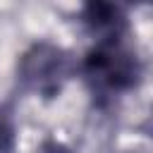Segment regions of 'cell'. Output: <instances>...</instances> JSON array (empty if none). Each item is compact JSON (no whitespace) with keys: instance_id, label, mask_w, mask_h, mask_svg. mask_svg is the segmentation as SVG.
Instances as JSON below:
<instances>
[{"instance_id":"cell-1","label":"cell","mask_w":153,"mask_h":153,"mask_svg":"<svg viewBox=\"0 0 153 153\" xmlns=\"http://www.w3.org/2000/svg\"><path fill=\"white\" fill-rule=\"evenodd\" d=\"M19 74L33 91L50 96V93L60 91L62 81L67 79L69 60L60 48L48 45V43H38L22 57Z\"/></svg>"},{"instance_id":"cell-5","label":"cell","mask_w":153,"mask_h":153,"mask_svg":"<svg viewBox=\"0 0 153 153\" xmlns=\"http://www.w3.org/2000/svg\"><path fill=\"white\" fill-rule=\"evenodd\" d=\"M41 153H69V151L62 148L60 143H45V146L41 148Z\"/></svg>"},{"instance_id":"cell-3","label":"cell","mask_w":153,"mask_h":153,"mask_svg":"<svg viewBox=\"0 0 153 153\" xmlns=\"http://www.w3.org/2000/svg\"><path fill=\"white\" fill-rule=\"evenodd\" d=\"M88 24H91L96 31L112 33V31L122 24V19H120L117 7H112V5H91V7H88Z\"/></svg>"},{"instance_id":"cell-4","label":"cell","mask_w":153,"mask_h":153,"mask_svg":"<svg viewBox=\"0 0 153 153\" xmlns=\"http://www.w3.org/2000/svg\"><path fill=\"white\" fill-rule=\"evenodd\" d=\"M10 139H12L10 124H7V120H5L2 112H0V151H7V148H10Z\"/></svg>"},{"instance_id":"cell-2","label":"cell","mask_w":153,"mask_h":153,"mask_svg":"<svg viewBox=\"0 0 153 153\" xmlns=\"http://www.w3.org/2000/svg\"><path fill=\"white\" fill-rule=\"evenodd\" d=\"M86 74L100 88L122 91L134 84L136 65L127 50H122L112 41H105L86 57Z\"/></svg>"}]
</instances>
